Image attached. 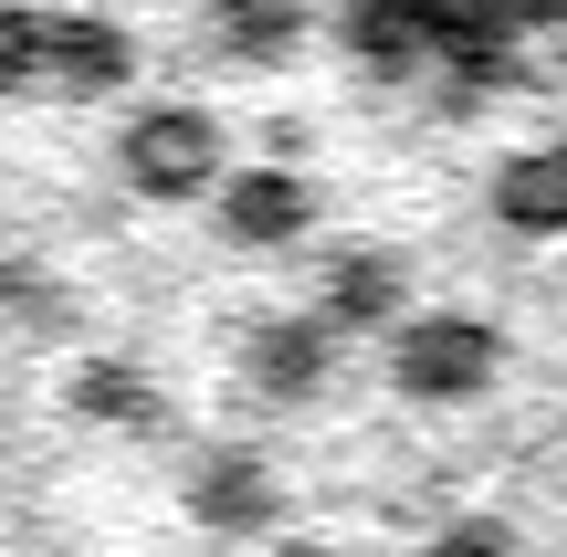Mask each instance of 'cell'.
<instances>
[{"instance_id":"1","label":"cell","mask_w":567,"mask_h":557,"mask_svg":"<svg viewBox=\"0 0 567 557\" xmlns=\"http://www.w3.org/2000/svg\"><path fill=\"white\" fill-rule=\"evenodd\" d=\"M400 32V53L442 63V84L494 95H567V0H358Z\"/></svg>"}]
</instances>
